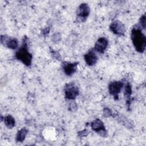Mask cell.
Segmentation results:
<instances>
[{"label": "cell", "instance_id": "6da1fadb", "mask_svg": "<svg viewBox=\"0 0 146 146\" xmlns=\"http://www.w3.org/2000/svg\"><path fill=\"white\" fill-rule=\"evenodd\" d=\"M131 36L136 50L140 53H143L145 49L146 38L141 27L137 25L133 26L131 30Z\"/></svg>", "mask_w": 146, "mask_h": 146}, {"label": "cell", "instance_id": "7a4b0ae2", "mask_svg": "<svg viewBox=\"0 0 146 146\" xmlns=\"http://www.w3.org/2000/svg\"><path fill=\"white\" fill-rule=\"evenodd\" d=\"M15 58L26 66H31L33 56L28 49L27 38L26 36H25L23 39L22 46L17 51Z\"/></svg>", "mask_w": 146, "mask_h": 146}, {"label": "cell", "instance_id": "3957f363", "mask_svg": "<svg viewBox=\"0 0 146 146\" xmlns=\"http://www.w3.org/2000/svg\"><path fill=\"white\" fill-rule=\"evenodd\" d=\"M64 96L67 100H74L79 94L78 86L74 82L67 83L64 88Z\"/></svg>", "mask_w": 146, "mask_h": 146}, {"label": "cell", "instance_id": "277c9868", "mask_svg": "<svg viewBox=\"0 0 146 146\" xmlns=\"http://www.w3.org/2000/svg\"><path fill=\"white\" fill-rule=\"evenodd\" d=\"M91 127L93 131L96 132L99 136L105 137L107 136V131L103 122L99 119H96L91 123Z\"/></svg>", "mask_w": 146, "mask_h": 146}, {"label": "cell", "instance_id": "5b68a950", "mask_svg": "<svg viewBox=\"0 0 146 146\" xmlns=\"http://www.w3.org/2000/svg\"><path fill=\"white\" fill-rule=\"evenodd\" d=\"M90 12V9L87 3H83L80 5L78 9L76 21L78 22H84L87 19Z\"/></svg>", "mask_w": 146, "mask_h": 146}, {"label": "cell", "instance_id": "8992f818", "mask_svg": "<svg viewBox=\"0 0 146 146\" xmlns=\"http://www.w3.org/2000/svg\"><path fill=\"white\" fill-rule=\"evenodd\" d=\"M110 30L115 35L122 36L124 34L125 28L124 25L119 20H115L110 25Z\"/></svg>", "mask_w": 146, "mask_h": 146}, {"label": "cell", "instance_id": "52a82bcc", "mask_svg": "<svg viewBox=\"0 0 146 146\" xmlns=\"http://www.w3.org/2000/svg\"><path fill=\"white\" fill-rule=\"evenodd\" d=\"M123 85V82L121 81H113L110 82L108 85L109 93L113 96L115 99H117V95L121 90Z\"/></svg>", "mask_w": 146, "mask_h": 146}, {"label": "cell", "instance_id": "ba28073f", "mask_svg": "<svg viewBox=\"0 0 146 146\" xmlns=\"http://www.w3.org/2000/svg\"><path fill=\"white\" fill-rule=\"evenodd\" d=\"M1 42L4 46L11 50H15L18 47V42L17 39L6 35L1 36Z\"/></svg>", "mask_w": 146, "mask_h": 146}, {"label": "cell", "instance_id": "9c48e42d", "mask_svg": "<svg viewBox=\"0 0 146 146\" xmlns=\"http://www.w3.org/2000/svg\"><path fill=\"white\" fill-rule=\"evenodd\" d=\"M78 62H63L62 63V67L65 74L67 76H71L77 70Z\"/></svg>", "mask_w": 146, "mask_h": 146}, {"label": "cell", "instance_id": "30bf717a", "mask_svg": "<svg viewBox=\"0 0 146 146\" xmlns=\"http://www.w3.org/2000/svg\"><path fill=\"white\" fill-rule=\"evenodd\" d=\"M108 44V40L104 37H100L96 42L94 50L99 53L103 54L107 48Z\"/></svg>", "mask_w": 146, "mask_h": 146}, {"label": "cell", "instance_id": "8fae6325", "mask_svg": "<svg viewBox=\"0 0 146 146\" xmlns=\"http://www.w3.org/2000/svg\"><path fill=\"white\" fill-rule=\"evenodd\" d=\"M84 60L88 66H92L95 64L98 61V56L95 51L93 49L90 50L84 56Z\"/></svg>", "mask_w": 146, "mask_h": 146}, {"label": "cell", "instance_id": "7c38bea8", "mask_svg": "<svg viewBox=\"0 0 146 146\" xmlns=\"http://www.w3.org/2000/svg\"><path fill=\"white\" fill-rule=\"evenodd\" d=\"M112 116L118 121V122L121 123L127 128H131L133 127L132 123L124 116L120 115L119 113L112 114Z\"/></svg>", "mask_w": 146, "mask_h": 146}, {"label": "cell", "instance_id": "4fadbf2b", "mask_svg": "<svg viewBox=\"0 0 146 146\" xmlns=\"http://www.w3.org/2000/svg\"><path fill=\"white\" fill-rule=\"evenodd\" d=\"M27 132H28V130L25 127H23L20 130H19L16 135V137H15L16 141L23 142L26 138Z\"/></svg>", "mask_w": 146, "mask_h": 146}, {"label": "cell", "instance_id": "5bb4252c", "mask_svg": "<svg viewBox=\"0 0 146 146\" xmlns=\"http://www.w3.org/2000/svg\"><path fill=\"white\" fill-rule=\"evenodd\" d=\"M3 121L5 123V125L9 129H11L15 126V120L14 117L10 115H8L4 117Z\"/></svg>", "mask_w": 146, "mask_h": 146}, {"label": "cell", "instance_id": "9a60e30c", "mask_svg": "<svg viewBox=\"0 0 146 146\" xmlns=\"http://www.w3.org/2000/svg\"><path fill=\"white\" fill-rule=\"evenodd\" d=\"M132 94V87L131 86L129 83L125 85L124 88V96L126 98L127 103L129 106L130 104V100H131V96Z\"/></svg>", "mask_w": 146, "mask_h": 146}, {"label": "cell", "instance_id": "2e32d148", "mask_svg": "<svg viewBox=\"0 0 146 146\" xmlns=\"http://www.w3.org/2000/svg\"><path fill=\"white\" fill-rule=\"evenodd\" d=\"M139 22H140V27H141V29L145 30V26H146V17H145V14L143 15L141 17V18H140Z\"/></svg>", "mask_w": 146, "mask_h": 146}, {"label": "cell", "instance_id": "e0dca14e", "mask_svg": "<svg viewBox=\"0 0 146 146\" xmlns=\"http://www.w3.org/2000/svg\"><path fill=\"white\" fill-rule=\"evenodd\" d=\"M51 39H52V42H54V43H58V42H60V40H61L60 34L59 33L54 34L51 36Z\"/></svg>", "mask_w": 146, "mask_h": 146}, {"label": "cell", "instance_id": "ac0fdd59", "mask_svg": "<svg viewBox=\"0 0 146 146\" xmlns=\"http://www.w3.org/2000/svg\"><path fill=\"white\" fill-rule=\"evenodd\" d=\"M113 112L112 111V110L110 108H105L103 110V116L105 117H110L112 116Z\"/></svg>", "mask_w": 146, "mask_h": 146}, {"label": "cell", "instance_id": "d6986e66", "mask_svg": "<svg viewBox=\"0 0 146 146\" xmlns=\"http://www.w3.org/2000/svg\"><path fill=\"white\" fill-rule=\"evenodd\" d=\"M77 108L78 106L74 100H72V102H71L68 105V110L71 111H75L77 110Z\"/></svg>", "mask_w": 146, "mask_h": 146}, {"label": "cell", "instance_id": "ffe728a7", "mask_svg": "<svg viewBox=\"0 0 146 146\" xmlns=\"http://www.w3.org/2000/svg\"><path fill=\"white\" fill-rule=\"evenodd\" d=\"M51 52L52 54V55L57 60H60L61 59V57L60 55L59 54V53L58 51H51Z\"/></svg>", "mask_w": 146, "mask_h": 146}, {"label": "cell", "instance_id": "44dd1931", "mask_svg": "<svg viewBox=\"0 0 146 146\" xmlns=\"http://www.w3.org/2000/svg\"><path fill=\"white\" fill-rule=\"evenodd\" d=\"M88 134V130H87V129H84V130H83V131H79V132H78V136H79L80 137H83V136H87Z\"/></svg>", "mask_w": 146, "mask_h": 146}, {"label": "cell", "instance_id": "7402d4cb", "mask_svg": "<svg viewBox=\"0 0 146 146\" xmlns=\"http://www.w3.org/2000/svg\"><path fill=\"white\" fill-rule=\"evenodd\" d=\"M49 31H50V28L48 27H46L43 31H42V33H43V35L44 36H46L48 35V33H49Z\"/></svg>", "mask_w": 146, "mask_h": 146}]
</instances>
